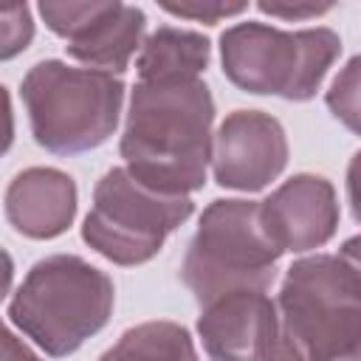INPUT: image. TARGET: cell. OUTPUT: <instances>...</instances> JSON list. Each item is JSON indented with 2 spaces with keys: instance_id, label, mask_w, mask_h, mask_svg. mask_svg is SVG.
I'll list each match as a JSON object with an SVG mask.
<instances>
[{
  "instance_id": "1",
  "label": "cell",
  "mask_w": 361,
  "mask_h": 361,
  "mask_svg": "<svg viewBox=\"0 0 361 361\" xmlns=\"http://www.w3.org/2000/svg\"><path fill=\"white\" fill-rule=\"evenodd\" d=\"M214 102L200 79L138 82L121 135L127 169L166 195L203 186L212 158Z\"/></svg>"
},
{
  "instance_id": "2",
  "label": "cell",
  "mask_w": 361,
  "mask_h": 361,
  "mask_svg": "<svg viewBox=\"0 0 361 361\" xmlns=\"http://www.w3.org/2000/svg\"><path fill=\"white\" fill-rule=\"evenodd\" d=\"M276 310L274 361H361V274L344 257L293 262Z\"/></svg>"
},
{
  "instance_id": "3",
  "label": "cell",
  "mask_w": 361,
  "mask_h": 361,
  "mask_svg": "<svg viewBox=\"0 0 361 361\" xmlns=\"http://www.w3.org/2000/svg\"><path fill=\"white\" fill-rule=\"evenodd\" d=\"M113 282L82 257L39 259L17 288L8 316L48 355H68L99 333L113 313Z\"/></svg>"
},
{
  "instance_id": "4",
  "label": "cell",
  "mask_w": 361,
  "mask_h": 361,
  "mask_svg": "<svg viewBox=\"0 0 361 361\" xmlns=\"http://www.w3.org/2000/svg\"><path fill=\"white\" fill-rule=\"evenodd\" d=\"M23 102L34 141L56 155H76L113 135L124 85L107 71L45 59L25 73Z\"/></svg>"
},
{
  "instance_id": "5",
  "label": "cell",
  "mask_w": 361,
  "mask_h": 361,
  "mask_svg": "<svg viewBox=\"0 0 361 361\" xmlns=\"http://www.w3.org/2000/svg\"><path fill=\"white\" fill-rule=\"evenodd\" d=\"M285 251L271 240L259 203L214 200L186 248L180 279L200 305L237 290H265Z\"/></svg>"
},
{
  "instance_id": "6",
  "label": "cell",
  "mask_w": 361,
  "mask_h": 361,
  "mask_svg": "<svg viewBox=\"0 0 361 361\" xmlns=\"http://www.w3.org/2000/svg\"><path fill=\"white\" fill-rule=\"evenodd\" d=\"M338 51V34L330 28L282 31L265 23H237L220 37L223 73L237 87L290 102L316 96Z\"/></svg>"
},
{
  "instance_id": "7",
  "label": "cell",
  "mask_w": 361,
  "mask_h": 361,
  "mask_svg": "<svg viewBox=\"0 0 361 361\" xmlns=\"http://www.w3.org/2000/svg\"><path fill=\"white\" fill-rule=\"evenodd\" d=\"M189 195H166L141 183L127 166H113L96 183L85 217V243L116 265L152 259L164 240L192 214Z\"/></svg>"
},
{
  "instance_id": "8",
  "label": "cell",
  "mask_w": 361,
  "mask_h": 361,
  "mask_svg": "<svg viewBox=\"0 0 361 361\" xmlns=\"http://www.w3.org/2000/svg\"><path fill=\"white\" fill-rule=\"evenodd\" d=\"M48 28L65 37L73 59L96 71L121 73L141 45L147 17L127 3H39Z\"/></svg>"
},
{
  "instance_id": "9",
  "label": "cell",
  "mask_w": 361,
  "mask_h": 361,
  "mask_svg": "<svg viewBox=\"0 0 361 361\" xmlns=\"http://www.w3.org/2000/svg\"><path fill=\"white\" fill-rule=\"evenodd\" d=\"M288 164V138L282 124L259 110H234L214 135L212 169L226 189H265Z\"/></svg>"
},
{
  "instance_id": "10",
  "label": "cell",
  "mask_w": 361,
  "mask_h": 361,
  "mask_svg": "<svg viewBox=\"0 0 361 361\" xmlns=\"http://www.w3.org/2000/svg\"><path fill=\"white\" fill-rule=\"evenodd\" d=\"M197 333L212 361H274L279 310L265 290L226 293L203 305Z\"/></svg>"
},
{
  "instance_id": "11",
  "label": "cell",
  "mask_w": 361,
  "mask_h": 361,
  "mask_svg": "<svg viewBox=\"0 0 361 361\" xmlns=\"http://www.w3.org/2000/svg\"><path fill=\"white\" fill-rule=\"evenodd\" d=\"M259 217L282 251H310L336 234L338 200L330 180L293 175L259 203Z\"/></svg>"
},
{
  "instance_id": "12",
  "label": "cell",
  "mask_w": 361,
  "mask_h": 361,
  "mask_svg": "<svg viewBox=\"0 0 361 361\" xmlns=\"http://www.w3.org/2000/svg\"><path fill=\"white\" fill-rule=\"evenodd\" d=\"M73 214L76 183L59 169L31 166L6 189V217L25 237L51 240L73 223Z\"/></svg>"
},
{
  "instance_id": "13",
  "label": "cell",
  "mask_w": 361,
  "mask_h": 361,
  "mask_svg": "<svg viewBox=\"0 0 361 361\" xmlns=\"http://www.w3.org/2000/svg\"><path fill=\"white\" fill-rule=\"evenodd\" d=\"M209 65V39L197 31L161 25L147 37L138 56V82L200 79Z\"/></svg>"
},
{
  "instance_id": "14",
  "label": "cell",
  "mask_w": 361,
  "mask_h": 361,
  "mask_svg": "<svg viewBox=\"0 0 361 361\" xmlns=\"http://www.w3.org/2000/svg\"><path fill=\"white\" fill-rule=\"evenodd\" d=\"M99 361H197L186 327L175 322H147L130 327Z\"/></svg>"
},
{
  "instance_id": "15",
  "label": "cell",
  "mask_w": 361,
  "mask_h": 361,
  "mask_svg": "<svg viewBox=\"0 0 361 361\" xmlns=\"http://www.w3.org/2000/svg\"><path fill=\"white\" fill-rule=\"evenodd\" d=\"M324 102L347 130L361 135V56H353L338 71Z\"/></svg>"
},
{
  "instance_id": "16",
  "label": "cell",
  "mask_w": 361,
  "mask_h": 361,
  "mask_svg": "<svg viewBox=\"0 0 361 361\" xmlns=\"http://www.w3.org/2000/svg\"><path fill=\"white\" fill-rule=\"evenodd\" d=\"M34 37V23H31V11L28 6L20 3H8L0 8V56L11 59L14 54H20Z\"/></svg>"
},
{
  "instance_id": "17",
  "label": "cell",
  "mask_w": 361,
  "mask_h": 361,
  "mask_svg": "<svg viewBox=\"0 0 361 361\" xmlns=\"http://www.w3.org/2000/svg\"><path fill=\"white\" fill-rule=\"evenodd\" d=\"M169 14H178V17H189V20H197V23H217L223 17H234L240 11H245L248 6L245 3H161Z\"/></svg>"
},
{
  "instance_id": "18",
  "label": "cell",
  "mask_w": 361,
  "mask_h": 361,
  "mask_svg": "<svg viewBox=\"0 0 361 361\" xmlns=\"http://www.w3.org/2000/svg\"><path fill=\"white\" fill-rule=\"evenodd\" d=\"M333 6L330 3H293V6H285V3H259V11L271 14V17H285V20H305V17H316L322 11H330Z\"/></svg>"
},
{
  "instance_id": "19",
  "label": "cell",
  "mask_w": 361,
  "mask_h": 361,
  "mask_svg": "<svg viewBox=\"0 0 361 361\" xmlns=\"http://www.w3.org/2000/svg\"><path fill=\"white\" fill-rule=\"evenodd\" d=\"M347 195H350L355 220H361V149L353 155V161L347 166Z\"/></svg>"
},
{
  "instance_id": "20",
  "label": "cell",
  "mask_w": 361,
  "mask_h": 361,
  "mask_svg": "<svg viewBox=\"0 0 361 361\" xmlns=\"http://www.w3.org/2000/svg\"><path fill=\"white\" fill-rule=\"evenodd\" d=\"M3 361H39V358L25 344H20L11 330H3Z\"/></svg>"
},
{
  "instance_id": "21",
  "label": "cell",
  "mask_w": 361,
  "mask_h": 361,
  "mask_svg": "<svg viewBox=\"0 0 361 361\" xmlns=\"http://www.w3.org/2000/svg\"><path fill=\"white\" fill-rule=\"evenodd\" d=\"M338 257H344L358 274H361V234L358 237H350L344 245H341V254Z\"/></svg>"
}]
</instances>
